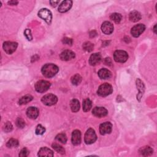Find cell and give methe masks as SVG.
<instances>
[{"mask_svg":"<svg viewBox=\"0 0 157 157\" xmlns=\"http://www.w3.org/2000/svg\"><path fill=\"white\" fill-rule=\"evenodd\" d=\"M58 66L52 63L46 64L42 68L41 71L43 75L45 77L51 78L55 76L58 72Z\"/></svg>","mask_w":157,"mask_h":157,"instance_id":"6da1fadb","label":"cell"},{"mask_svg":"<svg viewBox=\"0 0 157 157\" xmlns=\"http://www.w3.org/2000/svg\"><path fill=\"white\" fill-rule=\"evenodd\" d=\"M112 91L113 88L112 86L107 83H105L100 86L97 93L99 96L104 97L111 95Z\"/></svg>","mask_w":157,"mask_h":157,"instance_id":"7a4b0ae2","label":"cell"},{"mask_svg":"<svg viewBox=\"0 0 157 157\" xmlns=\"http://www.w3.org/2000/svg\"><path fill=\"white\" fill-rule=\"evenodd\" d=\"M97 139V136L95 130L92 128L88 129L85 134L84 140L87 144H91L95 142Z\"/></svg>","mask_w":157,"mask_h":157,"instance_id":"3957f363","label":"cell"},{"mask_svg":"<svg viewBox=\"0 0 157 157\" xmlns=\"http://www.w3.org/2000/svg\"><path fill=\"white\" fill-rule=\"evenodd\" d=\"M38 16L45 20L49 25L51 24L52 19V12L48 9H41L38 12Z\"/></svg>","mask_w":157,"mask_h":157,"instance_id":"277c9868","label":"cell"},{"mask_svg":"<svg viewBox=\"0 0 157 157\" xmlns=\"http://www.w3.org/2000/svg\"><path fill=\"white\" fill-rule=\"evenodd\" d=\"M51 84L49 81H39L35 84V89L39 93H44L48 91L50 88Z\"/></svg>","mask_w":157,"mask_h":157,"instance_id":"5b68a950","label":"cell"},{"mask_svg":"<svg viewBox=\"0 0 157 157\" xmlns=\"http://www.w3.org/2000/svg\"><path fill=\"white\" fill-rule=\"evenodd\" d=\"M41 101L44 104L48 106H51L57 103L58 98L55 95H53V94H48V95L42 97Z\"/></svg>","mask_w":157,"mask_h":157,"instance_id":"8992f818","label":"cell"},{"mask_svg":"<svg viewBox=\"0 0 157 157\" xmlns=\"http://www.w3.org/2000/svg\"><path fill=\"white\" fill-rule=\"evenodd\" d=\"M17 46H18V44L17 42L8 41V42H5L3 44V48L5 52L7 54L10 55L16 51V49L17 48Z\"/></svg>","mask_w":157,"mask_h":157,"instance_id":"52a82bcc","label":"cell"},{"mask_svg":"<svg viewBox=\"0 0 157 157\" xmlns=\"http://www.w3.org/2000/svg\"><path fill=\"white\" fill-rule=\"evenodd\" d=\"M114 58L116 62L125 63L128 58V54L123 51H117L114 52Z\"/></svg>","mask_w":157,"mask_h":157,"instance_id":"ba28073f","label":"cell"},{"mask_svg":"<svg viewBox=\"0 0 157 157\" xmlns=\"http://www.w3.org/2000/svg\"><path fill=\"white\" fill-rule=\"evenodd\" d=\"M146 26L144 24H138L132 28L131 33L133 37L137 38L144 32Z\"/></svg>","mask_w":157,"mask_h":157,"instance_id":"9c48e42d","label":"cell"},{"mask_svg":"<svg viewBox=\"0 0 157 157\" xmlns=\"http://www.w3.org/2000/svg\"><path fill=\"white\" fill-rule=\"evenodd\" d=\"M112 125L110 122H104L100 127V133L101 135L110 134L112 131Z\"/></svg>","mask_w":157,"mask_h":157,"instance_id":"30bf717a","label":"cell"},{"mask_svg":"<svg viewBox=\"0 0 157 157\" xmlns=\"http://www.w3.org/2000/svg\"><path fill=\"white\" fill-rule=\"evenodd\" d=\"M92 113L93 115L97 117L98 118L105 117L107 115L108 112L107 109L103 107H96L93 109Z\"/></svg>","mask_w":157,"mask_h":157,"instance_id":"8fae6325","label":"cell"},{"mask_svg":"<svg viewBox=\"0 0 157 157\" xmlns=\"http://www.w3.org/2000/svg\"><path fill=\"white\" fill-rule=\"evenodd\" d=\"M136 87L139 91V93L137 95V100L139 101H140V100L142 98L145 91V86L144 83L141 81L139 78H137L136 80Z\"/></svg>","mask_w":157,"mask_h":157,"instance_id":"7c38bea8","label":"cell"},{"mask_svg":"<svg viewBox=\"0 0 157 157\" xmlns=\"http://www.w3.org/2000/svg\"><path fill=\"white\" fill-rule=\"evenodd\" d=\"M72 5V2L70 0L63 2L58 7V11L61 13H65L68 12L71 8Z\"/></svg>","mask_w":157,"mask_h":157,"instance_id":"4fadbf2b","label":"cell"},{"mask_svg":"<svg viewBox=\"0 0 157 157\" xmlns=\"http://www.w3.org/2000/svg\"><path fill=\"white\" fill-rule=\"evenodd\" d=\"M101 30L105 35H111L114 31V26L111 22H104L102 24Z\"/></svg>","mask_w":157,"mask_h":157,"instance_id":"5bb4252c","label":"cell"},{"mask_svg":"<svg viewBox=\"0 0 157 157\" xmlns=\"http://www.w3.org/2000/svg\"><path fill=\"white\" fill-rule=\"evenodd\" d=\"M71 141L73 145L77 146L81 143V133L79 130H74L72 134Z\"/></svg>","mask_w":157,"mask_h":157,"instance_id":"9a60e30c","label":"cell"},{"mask_svg":"<svg viewBox=\"0 0 157 157\" xmlns=\"http://www.w3.org/2000/svg\"><path fill=\"white\" fill-rule=\"evenodd\" d=\"M60 58L63 61H69L75 58V54L69 50L64 51L60 54Z\"/></svg>","mask_w":157,"mask_h":157,"instance_id":"2e32d148","label":"cell"},{"mask_svg":"<svg viewBox=\"0 0 157 157\" xmlns=\"http://www.w3.org/2000/svg\"><path fill=\"white\" fill-rule=\"evenodd\" d=\"M26 115L31 119H36L39 115L38 109L35 107H29L26 111Z\"/></svg>","mask_w":157,"mask_h":157,"instance_id":"e0dca14e","label":"cell"},{"mask_svg":"<svg viewBox=\"0 0 157 157\" xmlns=\"http://www.w3.org/2000/svg\"><path fill=\"white\" fill-rule=\"evenodd\" d=\"M101 60V55L99 53H95L92 54L89 59V63L91 66H95Z\"/></svg>","mask_w":157,"mask_h":157,"instance_id":"ac0fdd59","label":"cell"},{"mask_svg":"<svg viewBox=\"0 0 157 157\" xmlns=\"http://www.w3.org/2000/svg\"><path fill=\"white\" fill-rule=\"evenodd\" d=\"M39 156H53L54 152L48 147H42L38 152Z\"/></svg>","mask_w":157,"mask_h":157,"instance_id":"d6986e66","label":"cell"},{"mask_svg":"<svg viewBox=\"0 0 157 157\" xmlns=\"http://www.w3.org/2000/svg\"><path fill=\"white\" fill-rule=\"evenodd\" d=\"M129 19L131 22H137L141 19V15L137 11H133L129 15Z\"/></svg>","mask_w":157,"mask_h":157,"instance_id":"ffe728a7","label":"cell"},{"mask_svg":"<svg viewBox=\"0 0 157 157\" xmlns=\"http://www.w3.org/2000/svg\"><path fill=\"white\" fill-rule=\"evenodd\" d=\"M98 76L101 79H107L111 76V72L107 69H101L98 72Z\"/></svg>","mask_w":157,"mask_h":157,"instance_id":"44dd1931","label":"cell"},{"mask_svg":"<svg viewBox=\"0 0 157 157\" xmlns=\"http://www.w3.org/2000/svg\"><path fill=\"white\" fill-rule=\"evenodd\" d=\"M139 152L141 155L147 156H150L151 155H152L153 150L150 147L145 146L143 147H141L139 149Z\"/></svg>","mask_w":157,"mask_h":157,"instance_id":"7402d4cb","label":"cell"},{"mask_svg":"<svg viewBox=\"0 0 157 157\" xmlns=\"http://www.w3.org/2000/svg\"><path fill=\"white\" fill-rule=\"evenodd\" d=\"M70 107H71V111L73 112H78L80 109L79 101H78L77 100H75V99L71 100V101L70 103Z\"/></svg>","mask_w":157,"mask_h":157,"instance_id":"603a6c76","label":"cell"},{"mask_svg":"<svg viewBox=\"0 0 157 157\" xmlns=\"http://www.w3.org/2000/svg\"><path fill=\"white\" fill-rule=\"evenodd\" d=\"M33 98L31 95H26L25 96L22 97L19 101V103L20 105H23V104H26L28 103H29L30 101H31L33 100Z\"/></svg>","mask_w":157,"mask_h":157,"instance_id":"cb8c5ba5","label":"cell"},{"mask_svg":"<svg viewBox=\"0 0 157 157\" xmlns=\"http://www.w3.org/2000/svg\"><path fill=\"white\" fill-rule=\"evenodd\" d=\"M92 107V103L90 100L86 99L83 101V111L84 112H88Z\"/></svg>","mask_w":157,"mask_h":157,"instance_id":"d4e9b609","label":"cell"},{"mask_svg":"<svg viewBox=\"0 0 157 157\" xmlns=\"http://www.w3.org/2000/svg\"><path fill=\"white\" fill-rule=\"evenodd\" d=\"M81 81H82V77L78 74H75L71 77V82L74 85H78V84H80Z\"/></svg>","mask_w":157,"mask_h":157,"instance_id":"484cf974","label":"cell"},{"mask_svg":"<svg viewBox=\"0 0 157 157\" xmlns=\"http://www.w3.org/2000/svg\"><path fill=\"white\" fill-rule=\"evenodd\" d=\"M110 18H111V19L113 20L114 22H115L116 23H119L122 19V16L120 14L113 13L111 15Z\"/></svg>","mask_w":157,"mask_h":157,"instance_id":"4316f807","label":"cell"},{"mask_svg":"<svg viewBox=\"0 0 157 157\" xmlns=\"http://www.w3.org/2000/svg\"><path fill=\"white\" fill-rule=\"evenodd\" d=\"M19 141L17 139L12 138L8 140V142L7 143V144H6V146L9 148L17 147L19 146Z\"/></svg>","mask_w":157,"mask_h":157,"instance_id":"83f0119b","label":"cell"},{"mask_svg":"<svg viewBox=\"0 0 157 157\" xmlns=\"http://www.w3.org/2000/svg\"><path fill=\"white\" fill-rule=\"evenodd\" d=\"M56 139L62 144H66L67 141V137L65 134L60 133L56 136Z\"/></svg>","mask_w":157,"mask_h":157,"instance_id":"f1b7e54d","label":"cell"},{"mask_svg":"<svg viewBox=\"0 0 157 157\" xmlns=\"http://www.w3.org/2000/svg\"><path fill=\"white\" fill-rule=\"evenodd\" d=\"M52 147L55 150H56L58 153H59L61 155H63L65 153V150L63 149V147L58 144H55V143L53 144Z\"/></svg>","mask_w":157,"mask_h":157,"instance_id":"f546056e","label":"cell"},{"mask_svg":"<svg viewBox=\"0 0 157 157\" xmlns=\"http://www.w3.org/2000/svg\"><path fill=\"white\" fill-rule=\"evenodd\" d=\"M94 45L90 42H86L83 44V49L87 52H91L93 49Z\"/></svg>","mask_w":157,"mask_h":157,"instance_id":"4dcf8cb0","label":"cell"},{"mask_svg":"<svg viewBox=\"0 0 157 157\" xmlns=\"http://www.w3.org/2000/svg\"><path fill=\"white\" fill-rule=\"evenodd\" d=\"M13 129V127H12V125L11 124V122H6L4 127H3V131L6 133H9V132H11Z\"/></svg>","mask_w":157,"mask_h":157,"instance_id":"1f68e13d","label":"cell"},{"mask_svg":"<svg viewBox=\"0 0 157 157\" xmlns=\"http://www.w3.org/2000/svg\"><path fill=\"white\" fill-rule=\"evenodd\" d=\"M45 131V128L41 125H38L36 129V134L37 135H42Z\"/></svg>","mask_w":157,"mask_h":157,"instance_id":"d6a6232c","label":"cell"},{"mask_svg":"<svg viewBox=\"0 0 157 157\" xmlns=\"http://www.w3.org/2000/svg\"><path fill=\"white\" fill-rule=\"evenodd\" d=\"M16 125L19 128H23L25 126V122L22 118H18L16 120Z\"/></svg>","mask_w":157,"mask_h":157,"instance_id":"836d02e7","label":"cell"},{"mask_svg":"<svg viewBox=\"0 0 157 157\" xmlns=\"http://www.w3.org/2000/svg\"><path fill=\"white\" fill-rule=\"evenodd\" d=\"M24 35H25V37L26 38V39H27L28 41H31V40H32L33 37H32V35H31V30H30V29H25V32H24Z\"/></svg>","mask_w":157,"mask_h":157,"instance_id":"e575fe53","label":"cell"},{"mask_svg":"<svg viewBox=\"0 0 157 157\" xmlns=\"http://www.w3.org/2000/svg\"><path fill=\"white\" fill-rule=\"evenodd\" d=\"M29 151L26 148H23V149H22V150L20 151V153H19V156H23V157H25L27 156L29 154Z\"/></svg>","mask_w":157,"mask_h":157,"instance_id":"d590c367","label":"cell"},{"mask_svg":"<svg viewBox=\"0 0 157 157\" xmlns=\"http://www.w3.org/2000/svg\"><path fill=\"white\" fill-rule=\"evenodd\" d=\"M62 42H63V43L65 44L70 45H71L72 44V39L69 38H63V40H62Z\"/></svg>","mask_w":157,"mask_h":157,"instance_id":"8d00e7d4","label":"cell"},{"mask_svg":"<svg viewBox=\"0 0 157 157\" xmlns=\"http://www.w3.org/2000/svg\"><path fill=\"white\" fill-rule=\"evenodd\" d=\"M104 63L106 65H108V66H111L112 64V61L110 58H106L104 59Z\"/></svg>","mask_w":157,"mask_h":157,"instance_id":"74e56055","label":"cell"},{"mask_svg":"<svg viewBox=\"0 0 157 157\" xmlns=\"http://www.w3.org/2000/svg\"><path fill=\"white\" fill-rule=\"evenodd\" d=\"M50 3L52 7H56L59 3L58 1H51Z\"/></svg>","mask_w":157,"mask_h":157,"instance_id":"f35d334b","label":"cell"},{"mask_svg":"<svg viewBox=\"0 0 157 157\" xmlns=\"http://www.w3.org/2000/svg\"><path fill=\"white\" fill-rule=\"evenodd\" d=\"M97 32H96L95 31H92L90 33V36L91 38L95 37V36H97Z\"/></svg>","mask_w":157,"mask_h":157,"instance_id":"ab89813d","label":"cell"},{"mask_svg":"<svg viewBox=\"0 0 157 157\" xmlns=\"http://www.w3.org/2000/svg\"><path fill=\"white\" fill-rule=\"evenodd\" d=\"M8 4L10 5H17L18 4V2L16 1H11L8 2Z\"/></svg>","mask_w":157,"mask_h":157,"instance_id":"60d3db41","label":"cell"},{"mask_svg":"<svg viewBox=\"0 0 157 157\" xmlns=\"http://www.w3.org/2000/svg\"><path fill=\"white\" fill-rule=\"evenodd\" d=\"M156 25H155V26H154V28H153V31H154V33H155V34L156 33Z\"/></svg>","mask_w":157,"mask_h":157,"instance_id":"b9f144b4","label":"cell"}]
</instances>
